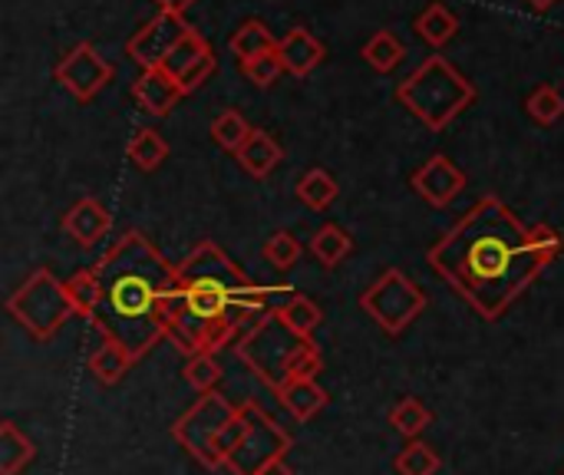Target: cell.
Listing matches in <instances>:
<instances>
[{
    "label": "cell",
    "instance_id": "obj_20",
    "mask_svg": "<svg viewBox=\"0 0 564 475\" xmlns=\"http://www.w3.org/2000/svg\"><path fill=\"white\" fill-rule=\"evenodd\" d=\"M278 311V317L284 321V327L291 331V334H297L301 341H311V334L321 327V321H324V314H321V307L307 298V294H291L284 304H278L274 307Z\"/></svg>",
    "mask_w": 564,
    "mask_h": 475
},
{
    "label": "cell",
    "instance_id": "obj_25",
    "mask_svg": "<svg viewBox=\"0 0 564 475\" xmlns=\"http://www.w3.org/2000/svg\"><path fill=\"white\" fill-rule=\"evenodd\" d=\"M337 182L327 169H307L301 179H297V198L314 208V212H324L334 198H337Z\"/></svg>",
    "mask_w": 564,
    "mask_h": 475
},
{
    "label": "cell",
    "instance_id": "obj_31",
    "mask_svg": "<svg viewBox=\"0 0 564 475\" xmlns=\"http://www.w3.org/2000/svg\"><path fill=\"white\" fill-rule=\"evenodd\" d=\"M182 377H185V384H188L192 390L212 393V390L221 384V367H218V360H215L212 354H195V357H188Z\"/></svg>",
    "mask_w": 564,
    "mask_h": 475
},
{
    "label": "cell",
    "instance_id": "obj_36",
    "mask_svg": "<svg viewBox=\"0 0 564 475\" xmlns=\"http://www.w3.org/2000/svg\"><path fill=\"white\" fill-rule=\"evenodd\" d=\"M529 245H532V251H535L545 265H552V261L564 251V238L552 228V225H535V228L529 231Z\"/></svg>",
    "mask_w": 564,
    "mask_h": 475
},
{
    "label": "cell",
    "instance_id": "obj_11",
    "mask_svg": "<svg viewBox=\"0 0 564 475\" xmlns=\"http://www.w3.org/2000/svg\"><path fill=\"white\" fill-rule=\"evenodd\" d=\"M413 188L433 208H446V205H453L463 195L466 175H463V169L449 155H433L426 165H420L413 172Z\"/></svg>",
    "mask_w": 564,
    "mask_h": 475
},
{
    "label": "cell",
    "instance_id": "obj_35",
    "mask_svg": "<svg viewBox=\"0 0 564 475\" xmlns=\"http://www.w3.org/2000/svg\"><path fill=\"white\" fill-rule=\"evenodd\" d=\"M241 69H245V76H248L254 86H261V89L274 86V83H278V76H281V73H288V69H284V60H281V53H278V50L261 53V56H254V60L241 63Z\"/></svg>",
    "mask_w": 564,
    "mask_h": 475
},
{
    "label": "cell",
    "instance_id": "obj_15",
    "mask_svg": "<svg viewBox=\"0 0 564 475\" xmlns=\"http://www.w3.org/2000/svg\"><path fill=\"white\" fill-rule=\"evenodd\" d=\"M86 364H89V370H93V377H96L99 384L112 387V384H119V380L126 377V370H132L135 357H132V350H129L122 341H116L112 334H106L102 344L89 354Z\"/></svg>",
    "mask_w": 564,
    "mask_h": 475
},
{
    "label": "cell",
    "instance_id": "obj_4",
    "mask_svg": "<svg viewBox=\"0 0 564 475\" xmlns=\"http://www.w3.org/2000/svg\"><path fill=\"white\" fill-rule=\"evenodd\" d=\"M10 317L36 341L50 344L69 317H76V307L69 301L66 281H59L53 271L36 268L10 298H7Z\"/></svg>",
    "mask_w": 564,
    "mask_h": 475
},
{
    "label": "cell",
    "instance_id": "obj_37",
    "mask_svg": "<svg viewBox=\"0 0 564 475\" xmlns=\"http://www.w3.org/2000/svg\"><path fill=\"white\" fill-rule=\"evenodd\" d=\"M212 73H215V53H205L192 69H185V73L178 76L182 93H185V96H188V93H195L205 79H212Z\"/></svg>",
    "mask_w": 564,
    "mask_h": 475
},
{
    "label": "cell",
    "instance_id": "obj_28",
    "mask_svg": "<svg viewBox=\"0 0 564 475\" xmlns=\"http://www.w3.org/2000/svg\"><path fill=\"white\" fill-rule=\"evenodd\" d=\"M248 136H251V126H248V119H245L238 109H225V112H218V119L212 122V139H215L221 149L235 152V155H238V149L248 142Z\"/></svg>",
    "mask_w": 564,
    "mask_h": 475
},
{
    "label": "cell",
    "instance_id": "obj_10",
    "mask_svg": "<svg viewBox=\"0 0 564 475\" xmlns=\"http://www.w3.org/2000/svg\"><path fill=\"white\" fill-rule=\"evenodd\" d=\"M112 76H116L112 63L102 60V56L96 53L93 43L73 46V50L56 63V79H59L79 102H89Z\"/></svg>",
    "mask_w": 564,
    "mask_h": 475
},
{
    "label": "cell",
    "instance_id": "obj_30",
    "mask_svg": "<svg viewBox=\"0 0 564 475\" xmlns=\"http://www.w3.org/2000/svg\"><path fill=\"white\" fill-rule=\"evenodd\" d=\"M205 53H212V46L205 43V36H202L198 30H192V33H188V36H185V40H182V43H178L172 53H169V60H165L162 66H165V69H169L175 79H178V76H182L185 69H192V66H195V63H198Z\"/></svg>",
    "mask_w": 564,
    "mask_h": 475
},
{
    "label": "cell",
    "instance_id": "obj_3",
    "mask_svg": "<svg viewBox=\"0 0 564 475\" xmlns=\"http://www.w3.org/2000/svg\"><path fill=\"white\" fill-rule=\"evenodd\" d=\"M397 99L433 132H443L459 112H466L476 99V86L446 60L430 56L423 60L397 89Z\"/></svg>",
    "mask_w": 564,
    "mask_h": 475
},
{
    "label": "cell",
    "instance_id": "obj_32",
    "mask_svg": "<svg viewBox=\"0 0 564 475\" xmlns=\"http://www.w3.org/2000/svg\"><path fill=\"white\" fill-rule=\"evenodd\" d=\"M301 241L291 235V231H274L268 241H264V261L278 271H291L297 261H301Z\"/></svg>",
    "mask_w": 564,
    "mask_h": 475
},
{
    "label": "cell",
    "instance_id": "obj_17",
    "mask_svg": "<svg viewBox=\"0 0 564 475\" xmlns=\"http://www.w3.org/2000/svg\"><path fill=\"white\" fill-rule=\"evenodd\" d=\"M281 407L291 413L294 423H311L327 403L330 397L317 387V380H297V384H284V390L278 393Z\"/></svg>",
    "mask_w": 564,
    "mask_h": 475
},
{
    "label": "cell",
    "instance_id": "obj_27",
    "mask_svg": "<svg viewBox=\"0 0 564 475\" xmlns=\"http://www.w3.org/2000/svg\"><path fill=\"white\" fill-rule=\"evenodd\" d=\"M430 423H433V413H430L416 397H406V400H400V403L390 410V427H393L397 433H403L406 440H416Z\"/></svg>",
    "mask_w": 564,
    "mask_h": 475
},
{
    "label": "cell",
    "instance_id": "obj_34",
    "mask_svg": "<svg viewBox=\"0 0 564 475\" xmlns=\"http://www.w3.org/2000/svg\"><path fill=\"white\" fill-rule=\"evenodd\" d=\"M525 109H529V116H532L535 122L552 126V122H558V119L564 116V96L555 89V86L542 83V86L529 96Z\"/></svg>",
    "mask_w": 564,
    "mask_h": 475
},
{
    "label": "cell",
    "instance_id": "obj_26",
    "mask_svg": "<svg viewBox=\"0 0 564 475\" xmlns=\"http://www.w3.org/2000/svg\"><path fill=\"white\" fill-rule=\"evenodd\" d=\"M360 53H364V60H367L377 73H390V69H397V63L403 60L406 46H403V40H400L397 33L380 30V33H373V36L364 43Z\"/></svg>",
    "mask_w": 564,
    "mask_h": 475
},
{
    "label": "cell",
    "instance_id": "obj_23",
    "mask_svg": "<svg viewBox=\"0 0 564 475\" xmlns=\"http://www.w3.org/2000/svg\"><path fill=\"white\" fill-rule=\"evenodd\" d=\"M311 255L324 265V268H337L340 261L350 258L354 251V238L340 228V225H324L314 238H311Z\"/></svg>",
    "mask_w": 564,
    "mask_h": 475
},
{
    "label": "cell",
    "instance_id": "obj_5",
    "mask_svg": "<svg viewBox=\"0 0 564 475\" xmlns=\"http://www.w3.org/2000/svg\"><path fill=\"white\" fill-rule=\"evenodd\" d=\"M301 344V337L297 334H291L288 327H284V321L278 317V311L271 307L241 341H238V347H235V354H238V360L278 397L281 390H284V384H288V377H284V367H288V357L294 354V347Z\"/></svg>",
    "mask_w": 564,
    "mask_h": 475
},
{
    "label": "cell",
    "instance_id": "obj_24",
    "mask_svg": "<svg viewBox=\"0 0 564 475\" xmlns=\"http://www.w3.org/2000/svg\"><path fill=\"white\" fill-rule=\"evenodd\" d=\"M126 155L135 169L142 172H155L165 159H169V142L155 132V129H139L129 145H126Z\"/></svg>",
    "mask_w": 564,
    "mask_h": 475
},
{
    "label": "cell",
    "instance_id": "obj_39",
    "mask_svg": "<svg viewBox=\"0 0 564 475\" xmlns=\"http://www.w3.org/2000/svg\"><path fill=\"white\" fill-rule=\"evenodd\" d=\"M258 475H294V473H291V466H288L284 460H274V463H268V466H264Z\"/></svg>",
    "mask_w": 564,
    "mask_h": 475
},
{
    "label": "cell",
    "instance_id": "obj_38",
    "mask_svg": "<svg viewBox=\"0 0 564 475\" xmlns=\"http://www.w3.org/2000/svg\"><path fill=\"white\" fill-rule=\"evenodd\" d=\"M195 0H155L159 13H175V17H185V10L192 7Z\"/></svg>",
    "mask_w": 564,
    "mask_h": 475
},
{
    "label": "cell",
    "instance_id": "obj_1",
    "mask_svg": "<svg viewBox=\"0 0 564 475\" xmlns=\"http://www.w3.org/2000/svg\"><path fill=\"white\" fill-rule=\"evenodd\" d=\"M529 231L496 195L476 202L433 248V271L466 298L486 321H499L519 294L545 271Z\"/></svg>",
    "mask_w": 564,
    "mask_h": 475
},
{
    "label": "cell",
    "instance_id": "obj_40",
    "mask_svg": "<svg viewBox=\"0 0 564 475\" xmlns=\"http://www.w3.org/2000/svg\"><path fill=\"white\" fill-rule=\"evenodd\" d=\"M525 3H529L532 10H539V13H545V10H552V7H555L558 0H525Z\"/></svg>",
    "mask_w": 564,
    "mask_h": 475
},
{
    "label": "cell",
    "instance_id": "obj_2",
    "mask_svg": "<svg viewBox=\"0 0 564 475\" xmlns=\"http://www.w3.org/2000/svg\"><path fill=\"white\" fill-rule=\"evenodd\" d=\"M96 271L102 281V307L93 324L102 337L112 334L122 341L135 360L159 341H169L182 314L185 284L178 268L169 265L145 235L126 231L96 261Z\"/></svg>",
    "mask_w": 564,
    "mask_h": 475
},
{
    "label": "cell",
    "instance_id": "obj_18",
    "mask_svg": "<svg viewBox=\"0 0 564 475\" xmlns=\"http://www.w3.org/2000/svg\"><path fill=\"white\" fill-rule=\"evenodd\" d=\"M66 291H69V301H73V307H76V317H83V321L93 324V321L99 317V307H102V281H99L96 265L76 271V274L66 281Z\"/></svg>",
    "mask_w": 564,
    "mask_h": 475
},
{
    "label": "cell",
    "instance_id": "obj_22",
    "mask_svg": "<svg viewBox=\"0 0 564 475\" xmlns=\"http://www.w3.org/2000/svg\"><path fill=\"white\" fill-rule=\"evenodd\" d=\"M33 456H36L33 443L10 420L0 423V475H17L20 469H26Z\"/></svg>",
    "mask_w": 564,
    "mask_h": 475
},
{
    "label": "cell",
    "instance_id": "obj_7",
    "mask_svg": "<svg viewBox=\"0 0 564 475\" xmlns=\"http://www.w3.org/2000/svg\"><path fill=\"white\" fill-rule=\"evenodd\" d=\"M238 407L228 403L218 390L212 393H202L198 403L175 420L172 427V440L188 453L195 456L205 469H215V440L221 436V430L235 420Z\"/></svg>",
    "mask_w": 564,
    "mask_h": 475
},
{
    "label": "cell",
    "instance_id": "obj_16",
    "mask_svg": "<svg viewBox=\"0 0 564 475\" xmlns=\"http://www.w3.org/2000/svg\"><path fill=\"white\" fill-rule=\"evenodd\" d=\"M281 145H278V139L271 136V132H264V129H251V136H248V142L238 149V162H241V169L248 172V175H254V179H264V175H271L278 165H281Z\"/></svg>",
    "mask_w": 564,
    "mask_h": 475
},
{
    "label": "cell",
    "instance_id": "obj_19",
    "mask_svg": "<svg viewBox=\"0 0 564 475\" xmlns=\"http://www.w3.org/2000/svg\"><path fill=\"white\" fill-rule=\"evenodd\" d=\"M228 50H231V56H235L238 63H248V60H254V56H261V53L278 50V36H274L261 20H245V23L231 33Z\"/></svg>",
    "mask_w": 564,
    "mask_h": 475
},
{
    "label": "cell",
    "instance_id": "obj_9",
    "mask_svg": "<svg viewBox=\"0 0 564 475\" xmlns=\"http://www.w3.org/2000/svg\"><path fill=\"white\" fill-rule=\"evenodd\" d=\"M192 33V26L185 23V17L175 13H155L126 46V53L142 66V69H155L169 60V53Z\"/></svg>",
    "mask_w": 564,
    "mask_h": 475
},
{
    "label": "cell",
    "instance_id": "obj_33",
    "mask_svg": "<svg viewBox=\"0 0 564 475\" xmlns=\"http://www.w3.org/2000/svg\"><path fill=\"white\" fill-rule=\"evenodd\" d=\"M324 360H321V350L311 344V341H301L294 347V354L288 357V367H284V377L288 384H297V380H317Z\"/></svg>",
    "mask_w": 564,
    "mask_h": 475
},
{
    "label": "cell",
    "instance_id": "obj_6",
    "mask_svg": "<svg viewBox=\"0 0 564 475\" xmlns=\"http://www.w3.org/2000/svg\"><path fill=\"white\" fill-rule=\"evenodd\" d=\"M360 307L387 334H403L426 311V294L400 268H390L360 294Z\"/></svg>",
    "mask_w": 564,
    "mask_h": 475
},
{
    "label": "cell",
    "instance_id": "obj_14",
    "mask_svg": "<svg viewBox=\"0 0 564 475\" xmlns=\"http://www.w3.org/2000/svg\"><path fill=\"white\" fill-rule=\"evenodd\" d=\"M278 53H281V60H284V69L291 73V76H307V73H314L317 66H321V60H324V43L311 33V30H304V26H291L281 40H278Z\"/></svg>",
    "mask_w": 564,
    "mask_h": 475
},
{
    "label": "cell",
    "instance_id": "obj_13",
    "mask_svg": "<svg viewBox=\"0 0 564 475\" xmlns=\"http://www.w3.org/2000/svg\"><path fill=\"white\" fill-rule=\"evenodd\" d=\"M112 228V215L106 212L102 202L96 198H79L66 215H63V231L79 245V248H96Z\"/></svg>",
    "mask_w": 564,
    "mask_h": 475
},
{
    "label": "cell",
    "instance_id": "obj_12",
    "mask_svg": "<svg viewBox=\"0 0 564 475\" xmlns=\"http://www.w3.org/2000/svg\"><path fill=\"white\" fill-rule=\"evenodd\" d=\"M182 96H185V93H182L178 79H175L165 66L142 69L139 79L132 83V99H135L149 116H155V119L169 116V112L178 106Z\"/></svg>",
    "mask_w": 564,
    "mask_h": 475
},
{
    "label": "cell",
    "instance_id": "obj_8",
    "mask_svg": "<svg viewBox=\"0 0 564 475\" xmlns=\"http://www.w3.org/2000/svg\"><path fill=\"white\" fill-rule=\"evenodd\" d=\"M241 407H245V413H248V433H245V440L238 443V450L228 456L225 469L231 475H258L268 463L284 460L288 450L294 446V440H291V433H288L274 417H268L254 400H248V403H241Z\"/></svg>",
    "mask_w": 564,
    "mask_h": 475
},
{
    "label": "cell",
    "instance_id": "obj_21",
    "mask_svg": "<svg viewBox=\"0 0 564 475\" xmlns=\"http://www.w3.org/2000/svg\"><path fill=\"white\" fill-rule=\"evenodd\" d=\"M459 30V17L446 7V3H430L420 17H416V33L430 43V46H446Z\"/></svg>",
    "mask_w": 564,
    "mask_h": 475
},
{
    "label": "cell",
    "instance_id": "obj_29",
    "mask_svg": "<svg viewBox=\"0 0 564 475\" xmlns=\"http://www.w3.org/2000/svg\"><path fill=\"white\" fill-rule=\"evenodd\" d=\"M397 473L400 475H436L440 473V466H443V460H440V453L433 450V446H426V443H410L400 456H397Z\"/></svg>",
    "mask_w": 564,
    "mask_h": 475
}]
</instances>
